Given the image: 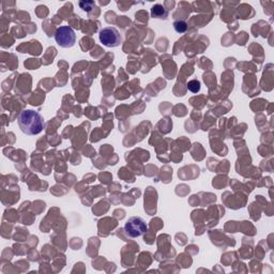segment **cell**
Here are the masks:
<instances>
[{
	"mask_svg": "<svg viewBox=\"0 0 274 274\" xmlns=\"http://www.w3.org/2000/svg\"><path fill=\"white\" fill-rule=\"evenodd\" d=\"M79 5H80V8H82L84 11H90L91 10L90 5H91V7H92V5H94V2L93 1H80Z\"/></svg>",
	"mask_w": 274,
	"mask_h": 274,
	"instance_id": "8",
	"label": "cell"
},
{
	"mask_svg": "<svg viewBox=\"0 0 274 274\" xmlns=\"http://www.w3.org/2000/svg\"><path fill=\"white\" fill-rule=\"evenodd\" d=\"M187 89L192 91L193 93L198 92V91L201 90V82L197 79L191 80V82H189V84H187Z\"/></svg>",
	"mask_w": 274,
	"mask_h": 274,
	"instance_id": "7",
	"label": "cell"
},
{
	"mask_svg": "<svg viewBox=\"0 0 274 274\" xmlns=\"http://www.w3.org/2000/svg\"><path fill=\"white\" fill-rule=\"evenodd\" d=\"M99 37L102 44L106 47H118L122 42L120 32L115 27H105L99 32Z\"/></svg>",
	"mask_w": 274,
	"mask_h": 274,
	"instance_id": "3",
	"label": "cell"
},
{
	"mask_svg": "<svg viewBox=\"0 0 274 274\" xmlns=\"http://www.w3.org/2000/svg\"><path fill=\"white\" fill-rule=\"evenodd\" d=\"M148 226L145 219L141 217H132L127 221L125 225L126 234L130 238L142 237L144 234H146Z\"/></svg>",
	"mask_w": 274,
	"mask_h": 274,
	"instance_id": "2",
	"label": "cell"
},
{
	"mask_svg": "<svg viewBox=\"0 0 274 274\" xmlns=\"http://www.w3.org/2000/svg\"><path fill=\"white\" fill-rule=\"evenodd\" d=\"M18 123L20 131L26 135H37L45 128V121L39 111L34 110H24L19 112Z\"/></svg>",
	"mask_w": 274,
	"mask_h": 274,
	"instance_id": "1",
	"label": "cell"
},
{
	"mask_svg": "<svg viewBox=\"0 0 274 274\" xmlns=\"http://www.w3.org/2000/svg\"><path fill=\"white\" fill-rule=\"evenodd\" d=\"M55 40L57 44L63 48L73 47L76 42V35L69 26H61L56 30Z\"/></svg>",
	"mask_w": 274,
	"mask_h": 274,
	"instance_id": "4",
	"label": "cell"
},
{
	"mask_svg": "<svg viewBox=\"0 0 274 274\" xmlns=\"http://www.w3.org/2000/svg\"><path fill=\"white\" fill-rule=\"evenodd\" d=\"M174 28L178 34H184L187 30V24L183 20H177L174 23Z\"/></svg>",
	"mask_w": 274,
	"mask_h": 274,
	"instance_id": "6",
	"label": "cell"
},
{
	"mask_svg": "<svg viewBox=\"0 0 274 274\" xmlns=\"http://www.w3.org/2000/svg\"><path fill=\"white\" fill-rule=\"evenodd\" d=\"M151 16L157 19H166L168 18V10L162 4H154L151 8Z\"/></svg>",
	"mask_w": 274,
	"mask_h": 274,
	"instance_id": "5",
	"label": "cell"
}]
</instances>
